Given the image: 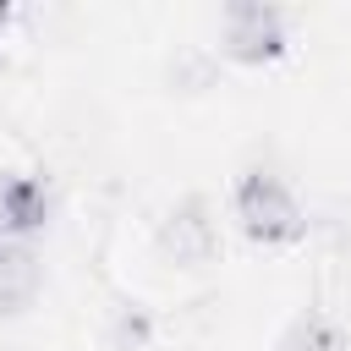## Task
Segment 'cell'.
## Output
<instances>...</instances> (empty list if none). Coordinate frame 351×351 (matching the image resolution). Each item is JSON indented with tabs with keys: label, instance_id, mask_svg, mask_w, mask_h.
Wrapping results in <instances>:
<instances>
[{
	"label": "cell",
	"instance_id": "cell-1",
	"mask_svg": "<svg viewBox=\"0 0 351 351\" xmlns=\"http://www.w3.org/2000/svg\"><path fill=\"white\" fill-rule=\"evenodd\" d=\"M230 219L252 247H302L307 241V208L296 203V192L285 186V176L252 165L236 176L230 186Z\"/></svg>",
	"mask_w": 351,
	"mask_h": 351
},
{
	"label": "cell",
	"instance_id": "cell-2",
	"mask_svg": "<svg viewBox=\"0 0 351 351\" xmlns=\"http://www.w3.org/2000/svg\"><path fill=\"white\" fill-rule=\"evenodd\" d=\"M291 33H285V11L263 5V0H230L219 16V55L230 66H274L285 60Z\"/></svg>",
	"mask_w": 351,
	"mask_h": 351
},
{
	"label": "cell",
	"instance_id": "cell-3",
	"mask_svg": "<svg viewBox=\"0 0 351 351\" xmlns=\"http://www.w3.org/2000/svg\"><path fill=\"white\" fill-rule=\"evenodd\" d=\"M154 241H159L165 263H176V269H208V263L219 258V219H214L208 197H203V192L176 197V203L165 208Z\"/></svg>",
	"mask_w": 351,
	"mask_h": 351
},
{
	"label": "cell",
	"instance_id": "cell-4",
	"mask_svg": "<svg viewBox=\"0 0 351 351\" xmlns=\"http://www.w3.org/2000/svg\"><path fill=\"white\" fill-rule=\"evenodd\" d=\"M55 219V192L44 176L0 170V241H33Z\"/></svg>",
	"mask_w": 351,
	"mask_h": 351
},
{
	"label": "cell",
	"instance_id": "cell-5",
	"mask_svg": "<svg viewBox=\"0 0 351 351\" xmlns=\"http://www.w3.org/2000/svg\"><path fill=\"white\" fill-rule=\"evenodd\" d=\"M44 291V258L33 241H0V318H22Z\"/></svg>",
	"mask_w": 351,
	"mask_h": 351
},
{
	"label": "cell",
	"instance_id": "cell-6",
	"mask_svg": "<svg viewBox=\"0 0 351 351\" xmlns=\"http://www.w3.org/2000/svg\"><path fill=\"white\" fill-rule=\"evenodd\" d=\"M274 351H351V340H346V329H340L335 313L302 307V313L280 329V346H274Z\"/></svg>",
	"mask_w": 351,
	"mask_h": 351
},
{
	"label": "cell",
	"instance_id": "cell-7",
	"mask_svg": "<svg viewBox=\"0 0 351 351\" xmlns=\"http://www.w3.org/2000/svg\"><path fill=\"white\" fill-rule=\"evenodd\" d=\"M5 16H11V5H0V27H5Z\"/></svg>",
	"mask_w": 351,
	"mask_h": 351
}]
</instances>
